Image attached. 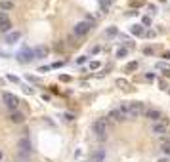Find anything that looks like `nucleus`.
<instances>
[{
  "mask_svg": "<svg viewBox=\"0 0 170 162\" xmlns=\"http://www.w3.org/2000/svg\"><path fill=\"white\" fill-rule=\"evenodd\" d=\"M120 109H122V113L126 115V118H128V120H132V118H138V116H142L143 113H145V107H143L142 101L122 103V105H120Z\"/></svg>",
  "mask_w": 170,
  "mask_h": 162,
  "instance_id": "nucleus-1",
  "label": "nucleus"
},
{
  "mask_svg": "<svg viewBox=\"0 0 170 162\" xmlns=\"http://www.w3.org/2000/svg\"><path fill=\"white\" fill-rule=\"evenodd\" d=\"M107 124H109V116L107 118H97V120H94L92 124H90V130H92V134L96 135V137L103 139L107 134Z\"/></svg>",
  "mask_w": 170,
  "mask_h": 162,
  "instance_id": "nucleus-2",
  "label": "nucleus"
},
{
  "mask_svg": "<svg viewBox=\"0 0 170 162\" xmlns=\"http://www.w3.org/2000/svg\"><path fill=\"white\" fill-rule=\"evenodd\" d=\"M92 25H94V21H78V23H75V27H73V34L75 36H84V34H88L90 32V29H92Z\"/></svg>",
  "mask_w": 170,
  "mask_h": 162,
  "instance_id": "nucleus-3",
  "label": "nucleus"
},
{
  "mask_svg": "<svg viewBox=\"0 0 170 162\" xmlns=\"http://www.w3.org/2000/svg\"><path fill=\"white\" fill-rule=\"evenodd\" d=\"M166 128H168V118H162V120L153 122L151 124V134L162 135V134H166Z\"/></svg>",
  "mask_w": 170,
  "mask_h": 162,
  "instance_id": "nucleus-4",
  "label": "nucleus"
},
{
  "mask_svg": "<svg viewBox=\"0 0 170 162\" xmlns=\"http://www.w3.org/2000/svg\"><path fill=\"white\" fill-rule=\"evenodd\" d=\"M2 101H4L12 111H17V105H19L17 95H14V93H10V92H4L2 93Z\"/></svg>",
  "mask_w": 170,
  "mask_h": 162,
  "instance_id": "nucleus-5",
  "label": "nucleus"
},
{
  "mask_svg": "<svg viewBox=\"0 0 170 162\" xmlns=\"http://www.w3.org/2000/svg\"><path fill=\"white\" fill-rule=\"evenodd\" d=\"M37 59V56H35V50H31V48H25V50H21L17 54V61L19 63H29V61Z\"/></svg>",
  "mask_w": 170,
  "mask_h": 162,
  "instance_id": "nucleus-6",
  "label": "nucleus"
},
{
  "mask_svg": "<svg viewBox=\"0 0 170 162\" xmlns=\"http://www.w3.org/2000/svg\"><path fill=\"white\" fill-rule=\"evenodd\" d=\"M17 149L21 151L23 154H31V151H32V143H31V139L27 137V135H23V137L17 141Z\"/></svg>",
  "mask_w": 170,
  "mask_h": 162,
  "instance_id": "nucleus-7",
  "label": "nucleus"
},
{
  "mask_svg": "<svg viewBox=\"0 0 170 162\" xmlns=\"http://www.w3.org/2000/svg\"><path fill=\"white\" fill-rule=\"evenodd\" d=\"M145 116H147L151 122H159V120H162V118H164V115H162L161 109H147V111H145Z\"/></svg>",
  "mask_w": 170,
  "mask_h": 162,
  "instance_id": "nucleus-8",
  "label": "nucleus"
},
{
  "mask_svg": "<svg viewBox=\"0 0 170 162\" xmlns=\"http://www.w3.org/2000/svg\"><path fill=\"white\" fill-rule=\"evenodd\" d=\"M109 120H113V122H120V120H128L126 118V115L122 113V109H113V111L109 113Z\"/></svg>",
  "mask_w": 170,
  "mask_h": 162,
  "instance_id": "nucleus-9",
  "label": "nucleus"
},
{
  "mask_svg": "<svg viewBox=\"0 0 170 162\" xmlns=\"http://www.w3.org/2000/svg\"><path fill=\"white\" fill-rule=\"evenodd\" d=\"M105 160V149H94L90 153V162H103Z\"/></svg>",
  "mask_w": 170,
  "mask_h": 162,
  "instance_id": "nucleus-10",
  "label": "nucleus"
},
{
  "mask_svg": "<svg viewBox=\"0 0 170 162\" xmlns=\"http://www.w3.org/2000/svg\"><path fill=\"white\" fill-rule=\"evenodd\" d=\"M10 29H12V21H10V17L4 14V12H0V31L8 32Z\"/></svg>",
  "mask_w": 170,
  "mask_h": 162,
  "instance_id": "nucleus-11",
  "label": "nucleus"
},
{
  "mask_svg": "<svg viewBox=\"0 0 170 162\" xmlns=\"http://www.w3.org/2000/svg\"><path fill=\"white\" fill-rule=\"evenodd\" d=\"M21 36H23V32H21V31L8 32V34H6V42H8V44H15L17 40H21Z\"/></svg>",
  "mask_w": 170,
  "mask_h": 162,
  "instance_id": "nucleus-12",
  "label": "nucleus"
},
{
  "mask_svg": "<svg viewBox=\"0 0 170 162\" xmlns=\"http://www.w3.org/2000/svg\"><path fill=\"white\" fill-rule=\"evenodd\" d=\"M10 120L14 122V124H21V122L25 120V115L21 111H12L10 113Z\"/></svg>",
  "mask_w": 170,
  "mask_h": 162,
  "instance_id": "nucleus-13",
  "label": "nucleus"
},
{
  "mask_svg": "<svg viewBox=\"0 0 170 162\" xmlns=\"http://www.w3.org/2000/svg\"><path fill=\"white\" fill-rule=\"evenodd\" d=\"M130 32H132V34H136V36H143V34H145V29H143V25L136 23V25H132V27H130Z\"/></svg>",
  "mask_w": 170,
  "mask_h": 162,
  "instance_id": "nucleus-14",
  "label": "nucleus"
},
{
  "mask_svg": "<svg viewBox=\"0 0 170 162\" xmlns=\"http://www.w3.org/2000/svg\"><path fill=\"white\" fill-rule=\"evenodd\" d=\"M35 56H37V59H44V57L48 56V48H46V46L35 48Z\"/></svg>",
  "mask_w": 170,
  "mask_h": 162,
  "instance_id": "nucleus-15",
  "label": "nucleus"
},
{
  "mask_svg": "<svg viewBox=\"0 0 170 162\" xmlns=\"http://www.w3.org/2000/svg\"><path fill=\"white\" fill-rule=\"evenodd\" d=\"M117 34H119V29H117V27H109L105 31V38H115Z\"/></svg>",
  "mask_w": 170,
  "mask_h": 162,
  "instance_id": "nucleus-16",
  "label": "nucleus"
},
{
  "mask_svg": "<svg viewBox=\"0 0 170 162\" xmlns=\"http://www.w3.org/2000/svg\"><path fill=\"white\" fill-rule=\"evenodd\" d=\"M0 10H14V2H10V0H0Z\"/></svg>",
  "mask_w": 170,
  "mask_h": 162,
  "instance_id": "nucleus-17",
  "label": "nucleus"
},
{
  "mask_svg": "<svg viewBox=\"0 0 170 162\" xmlns=\"http://www.w3.org/2000/svg\"><path fill=\"white\" fill-rule=\"evenodd\" d=\"M161 151L164 153V157H170V139L164 141V143H161Z\"/></svg>",
  "mask_w": 170,
  "mask_h": 162,
  "instance_id": "nucleus-18",
  "label": "nucleus"
},
{
  "mask_svg": "<svg viewBox=\"0 0 170 162\" xmlns=\"http://www.w3.org/2000/svg\"><path fill=\"white\" fill-rule=\"evenodd\" d=\"M155 67H157L159 71H166V73L170 71V65H168V63H164V61H159V63H157Z\"/></svg>",
  "mask_w": 170,
  "mask_h": 162,
  "instance_id": "nucleus-19",
  "label": "nucleus"
},
{
  "mask_svg": "<svg viewBox=\"0 0 170 162\" xmlns=\"http://www.w3.org/2000/svg\"><path fill=\"white\" fill-rule=\"evenodd\" d=\"M25 78H27V82H32V84H40V82H42L38 76H35V74H27Z\"/></svg>",
  "mask_w": 170,
  "mask_h": 162,
  "instance_id": "nucleus-20",
  "label": "nucleus"
},
{
  "mask_svg": "<svg viewBox=\"0 0 170 162\" xmlns=\"http://www.w3.org/2000/svg\"><path fill=\"white\" fill-rule=\"evenodd\" d=\"M115 56L119 57V59H120V57H126V56H128V50H126V48H119Z\"/></svg>",
  "mask_w": 170,
  "mask_h": 162,
  "instance_id": "nucleus-21",
  "label": "nucleus"
},
{
  "mask_svg": "<svg viewBox=\"0 0 170 162\" xmlns=\"http://www.w3.org/2000/svg\"><path fill=\"white\" fill-rule=\"evenodd\" d=\"M100 4H101V10H103V12H105V14H107V12H109V0H100Z\"/></svg>",
  "mask_w": 170,
  "mask_h": 162,
  "instance_id": "nucleus-22",
  "label": "nucleus"
},
{
  "mask_svg": "<svg viewBox=\"0 0 170 162\" xmlns=\"http://www.w3.org/2000/svg\"><path fill=\"white\" fill-rule=\"evenodd\" d=\"M136 69H138V61H130V63L126 65V71H128V73L130 71H136Z\"/></svg>",
  "mask_w": 170,
  "mask_h": 162,
  "instance_id": "nucleus-23",
  "label": "nucleus"
},
{
  "mask_svg": "<svg viewBox=\"0 0 170 162\" xmlns=\"http://www.w3.org/2000/svg\"><path fill=\"white\" fill-rule=\"evenodd\" d=\"M117 86H119V88H128V80L119 78V80H117Z\"/></svg>",
  "mask_w": 170,
  "mask_h": 162,
  "instance_id": "nucleus-24",
  "label": "nucleus"
},
{
  "mask_svg": "<svg viewBox=\"0 0 170 162\" xmlns=\"http://www.w3.org/2000/svg\"><path fill=\"white\" fill-rule=\"evenodd\" d=\"M100 67H101L100 61H90V69H100Z\"/></svg>",
  "mask_w": 170,
  "mask_h": 162,
  "instance_id": "nucleus-25",
  "label": "nucleus"
},
{
  "mask_svg": "<svg viewBox=\"0 0 170 162\" xmlns=\"http://www.w3.org/2000/svg\"><path fill=\"white\" fill-rule=\"evenodd\" d=\"M143 27H147V25H151V17H149V15H145V17H143Z\"/></svg>",
  "mask_w": 170,
  "mask_h": 162,
  "instance_id": "nucleus-26",
  "label": "nucleus"
},
{
  "mask_svg": "<svg viewBox=\"0 0 170 162\" xmlns=\"http://www.w3.org/2000/svg\"><path fill=\"white\" fill-rule=\"evenodd\" d=\"M65 65V61H55L54 65H52V69H57V67H63Z\"/></svg>",
  "mask_w": 170,
  "mask_h": 162,
  "instance_id": "nucleus-27",
  "label": "nucleus"
},
{
  "mask_svg": "<svg viewBox=\"0 0 170 162\" xmlns=\"http://www.w3.org/2000/svg\"><path fill=\"white\" fill-rule=\"evenodd\" d=\"M153 48H143V54H145V56H153Z\"/></svg>",
  "mask_w": 170,
  "mask_h": 162,
  "instance_id": "nucleus-28",
  "label": "nucleus"
},
{
  "mask_svg": "<svg viewBox=\"0 0 170 162\" xmlns=\"http://www.w3.org/2000/svg\"><path fill=\"white\" fill-rule=\"evenodd\" d=\"M50 69H52V65H50V67H48V65H44V67H40V69H38V73H48Z\"/></svg>",
  "mask_w": 170,
  "mask_h": 162,
  "instance_id": "nucleus-29",
  "label": "nucleus"
},
{
  "mask_svg": "<svg viewBox=\"0 0 170 162\" xmlns=\"http://www.w3.org/2000/svg\"><path fill=\"white\" fill-rule=\"evenodd\" d=\"M59 80H61V82H69V80H71V76H67V74H61V76H59Z\"/></svg>",
  "mask_w": 170,
  "mask_h": 162,
  "instance_id": "nucleus-30",
  "label": "nucleus"
},
{
  "mask_svg": "<svg viewBox=\"0 0 170 162\" xmlns=\"http://www.w3.org/2000/svg\"><path fill=\"white\" fill-rule=\"evenodd\" d=\"M8 80H10V82H19V78H17V76H14V74H8Z\"/></svg>",
  "mask_w": 170,
  "mask_h": 162,
  "instance_id": "nucleus-31",
  "label": "nucleus"
},
{
  "mask_svg": "<svg viewBox=\"0 0 170 162\" xmlns=\"http://www.w3.org/2000/svg\"><path fill=\"white\" fill-rule=\"evenodd\" d=\"M145 36L147 38H153V36H155V31H145Z\"/></svg>",
  "mask_w": 170,
  "mask_h": 162,
  "instance_id": "nucleus-32",
  "label": "nucleus"
},
{
  "mask_svg": "<svg viewBox=\"0 0 170 162\" xmlns=\"http://www.w3.org/2000/svg\"><path fill=\"white\" fill-rule=\"evenodd\" d=\"M145 80H155V74H153V73H147L145 74Z\"/></svg>",
  "mask_w": 170,
  "mask_h": 162,
  "instance_id": "nucleus-33",
  "label": "nucleus"
},
{
  "mask_svg": "<svg viewBox=\"0 0 170 162\" xmlns=\"http://www.w3.org/2000/svg\"><path fill=\"white\" fill-rule=\"evenodd\" d=\"M157 162H170V157H161Z\"/></svg>",
  "mask_w": 170,
  "mask_h": 162,
  "instance_id": "nucleus-34",
  "label": "nucleus"
},
{
  "mask_svg": "<svg viewBox=\"0 0 170 162\" xmlns=\"http://www.w3.org/2000/svg\"><path fill=\"white\" fill-rule=\"evenodd\" d=\"M65 118H67V120H75V116L71 115V113H65Z\"/></svg>",
  "mask_w": 170,
  "mask_h": 162,
  "instance_id": "nucleus-35",
  "label": "nucleus"
},
{
  "mask_svg": "<svg viewBox=\"0 0 170 162\" xmlns=\"http://www.w3.org/2000/svg\"><path fill=\"white\" fill-rule=\"evenodd\" d=\"M84 61H86V57H78V59H77V63H78V65H82Z\"/></svg>",
  "mask_w": 170,
  "mask_h": 162,
  "instance_id": "nucleus-36",
  "label": "nucleus"
},
{
  "mask_svg": "<svg viewBox=\"0 0 170 162\" xmlns=\"http://www.w3.org/2000/svg\"><path fill=\"white\" fill-rule=\"evenodd\" d=\"M100 50H101L100 46H94V48H92V54H97V51H100Z\"/></svg>",
  "mask_w": 170,
  "mask_h": 162,
  "instance_id": "nucleus-37",
  "label": "nucleus"
},
{
  "mask_svg": "<svg viewBox=\"0 0 170 162\" xmlns=\"http://www.w3.org/2000/svg\"><path fill=\"white\" fill-rule=\"evenodd\" d=\"M23 92L25 93H32V88H29V86H27V88H23Z\"/></svg>",
  "mask_w": 170,
  "mask_h": 162,
  "instance_id": "nucleus-38",
  "label": "nucleus"
},
{
  "mask_svg": "<svg viewBox=\"0 0 170 162\" xmlns=\"http://www.w3.org/2000/svg\"><path fill=\"white\" fill-rule=\"evenodd\" d=\"M162 57H166V59H170V51H164V56Z\"/></svg>",
  "mask_w": 170,
  "mask_h": 162,
  "instance_id": "nucleus-39",
  "label": "nucleus"
},
{
  "mask_svg": "<svg viewBox=\"0 0 170 162\" xmlns=\"http://www.w3.org/2000/svg\"><path fill=\"white\" fill-rule=\"evenodd\" d=\"M0 160H2V151H0Z\"/></svg>",
  "mask_w": 170,
  "mask_h": 162,
  "instance_id": "nucleus-40",
  "label": "nucleus"
}]
</instances>
